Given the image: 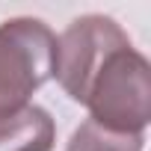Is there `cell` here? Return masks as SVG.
Masks as SVG:
<instances>
[{
  "label": "cell",
  "instance_id": "cell-1",
  "mask_svg": "<svg viewBox=\"0 0 151 151\" xmlns=\"http://www.w3.org/2000/svg\"><path fill=\"white\" fill-rule=\"evenodd\" d=\"M89 119L113 133H142L151 122V65L133 47L116 50L86 95Z\"/></svg>",
  "mask_w": 151,
  "mask_h": 151
},
{
  "label": "cell",
  "instance_id": "cell-2",
  "mask_svg": "<svg viewBox=\"0 0 151 151\" xmlns=\"http://www.w3.org/2000/svg\"><path fill=\"white\" fill-rule=\"evenodd\" d=\"M56 36L39 18L0 24V119L27 107L30 95L53 77Z\"/></svg>",
  "mask_w": 151,
  "mask_h": 151
},
{
  "label": "cell",
  "instance_id": "cell-3",
  "mask_svg": "<svg viewBox=\"0 0 151 151\" xmlns=\"http://www.w3.org/2000/svg\"><path fill=\"white\" fill-rule=\"evenodd\" d=\"M127 33L107 15H80L74 18L62 36L56 39V62H53V77L65 89V95L77 104H86L89 86L98 77L104 62L127 47Z\"/></svg>",
  "mask_w": 151,
  "mask_h": 151
},
{
  "label": "cell",
  "instance_id": "cell-4",
  "mask_svg": "<svg viewBox=\"0 0 151 151\" xmlns=\"http://www.w3.org/2000/svg\"><path fill=\"white\" fill-rule=\"evenodd\" d=\"M53 139V119L36 104H27L24 110L0 119V151H50Z\"/></svg>",
  "mask_w": 151,
  "mask_h": 151
},
{
  "label": "cell",
  "instance_id": "cell-5",
  "mask_svg": "<svg viewBox=\"0 0 151 151\" xmlns=\"http://www.w3.org/2000/svg\"><path fill=\"white\" fill-rule=\"evenodd\" d=\"M145 136L142 133H113L86 119L71 133L65 151H142Z\"/></svg>",
  "mask_w": 151,
  "mask_h": 151
}]
</instances>
